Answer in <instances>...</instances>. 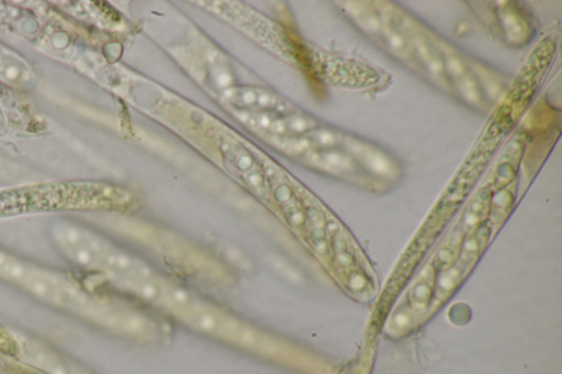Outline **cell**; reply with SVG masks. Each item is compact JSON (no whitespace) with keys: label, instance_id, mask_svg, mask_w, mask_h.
<instances>
[{"label":"cell","instance_id":"1","mask_svg":"<svg viewBox=\"0 0 562 374\" xmlns=\"http://www.w3.org/2000/svg\"><path fill=\"white\" fill-rule=\"evenodd\" d=\"M80 191L74 185L51 186L0 193V214L30 207L75 205Z\"/></svg>","mask_w":562,"mask_h":374},{"label":"cell","instance_id":"2","mask_svg":"<svg viewBox=\"0 0 562 374\" xmlns=\"http://www.w3.org/2000/svg\"><path fill=\"white\" fill-rule=\"evenodd\" d=\"M0 82L18 88L35 85V74L27 60L0 43Z\"/></svg>","mask_w":562,"mask_h":374},{"label":"cell","instance_id":"3","mask_svg":"<svg viewBox=\"0 0 562 374\" xmlns=\"http://www.w3.org/2000/svg\"><path fill=\"white\" fill-rule=\"evenodd\" d=\"M33 268L0 252V276L23 285Z\"/></svg>","mask_w":562,"mask_h":374},{"label":"cell","instance_id":"4","mask_svg":"<svg viewBox=\"0 0 562 374\" xmlns=\"http://www.w3.org/2000/svg\"><path fill=\"white\" fill-rule=\"evenodd\" d=\"M186 317L188 318V322L198 330H204V332H214L217 330V319L208 313L194 311L192 315H187Z\"/></svg>","mask_w":562,"mask_h":374},{"label":"cell","instance_id":"5","mask_svg":"<svg viewBox=\"0 0 562 374\" xmlns=\"http://www.w3.org/2000/svg\"><path fill=\"white\" fill-rule=\"evenodd\" d=\"M271 264L276 268L277 271L280 272L281 275L285 276L290 281L298 282L301 280L298 272L294 271L289 264L278 258H271Z\"/></svg>","mask_w":562,"mask_h":374},{"label":"cell","instance_id":"6","mask_svg":"<svg viewBox=\"0 0 562 374\" xmlns=\"http://www.w3.org/2000/svg\"><path fill=\"white\" fill-rule=\"evenodd\" d=\"M170 295H172L174 302L178 303V304H185V303H187V299H188L186 293L182 291H178V290L173 291Z\"/></svg>","mask_w":562,"mask_h":374},{"label":"cell","instance_id":"7","mask_svg":"<svg viewBox=\"0 0 562 374\" xmlns=\"http://www.w3.org/2000/svg\"><path fill=\"white\" fill-rule=\"evenodd\" d=\"M4 124H5V117H4L3 110L0 108V129H3Z\"/></svg>","mask_w":562,"mask_h":374}]
</instances>
